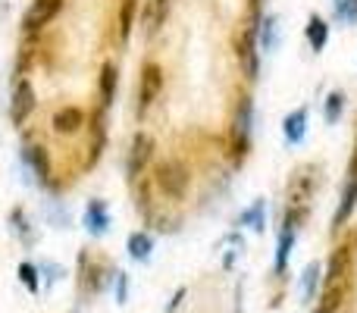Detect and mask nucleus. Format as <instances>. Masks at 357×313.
Wrapping results in <instances>:
<instances>
[{
	"mask_svg": "<svg viewBox=\"0 0 357 313\" xmlns=\"http://www.w3.org/2000/svg\"><path fill=\"white\" fill-rule=\"evenodd\" d=\"M238 226H248L251 232H264L266 229V201L260 197V201H254L248 210H241L238 213Z\"/></svg>",
	"mask_w": 357,
	"mask_h": 313,
	"instance_id": "obj_14",
	"label": "nucleus"
},
{
	"mask_svg": "<svg viewBox=\"0 0 357 313\" xmlns=\"http://www.w3.org/2000/svg\"><path fill=\"white\" fill-rule=\"evenodd\" d=\"M342 285H326V295H323V301L317 304V310L314 313H339L342 307Z\"/></svg>",
	"mask_w": 357,
	"mask_h": 313,
	"instance_id": "obj_22",
	"label": "nucleus"
},
{
	"mask_svg": "<svg viewBox=\"0 0 357 313\" xmlns=\"http://www.w3.org/2000/svg\"><path fill=\"white\" fill-rule=\"evenodd\" d=\"M63 10V0H35L25 16V31H44Z\"/></svg>",
	"mask_w": 357,
	"mask_h": 313,
	"instance_id": "obj_5",
	"label": "nucleus"
},
{
	"mask_svg": "<svg viewBox=\"0 0 357 313\" xmlns=\"http://www.w3.org/2000/svg\"><path fill=\"white\" fill-rule=\"evenodd\" d=\"M307 41H310V47H314V50H323V47H326V41H329V25H326V19L310 16V22H307Z\"/></svg>",
	"mask_w": 357,
	"mask_h": 313,
	"instance_id": "obj_21",
	"label": "nucleus"
},
{
	"mask_svg": "<svg viewBox=\"0 0 357 313\" xmlns=\"http://www.w3.org/2000/svg\"><path fill=\"white\" fill-rule=\"evenodd\" d=\"M348 260H351V251H348V247H339V251L333 254V260H329V273H326V285H339L342 279H345Z\"/></svg>",
	"mask_w": 357,
	"mask_h": 313,
	"instance_id": "obj_19",
	"label": "nucleus"
},
{
	"mask_svg": "<svg viewBox=\"0 0 357 313\" xmlns=\"http://www.w3.org/2000/svg\"><path fill=\"white\" fill-rule=\"evenodd\" d=\"M10 222H13V226H16L19 238H22L25 245H31V229H29V220H25V213H22V210H13V213H10Z\"/></svg>",
	"mask_w": 357,
	"mask_h": 313,
	"instance_id": "obj_28",
	"label": "nucleus"
},
{
	"mask_svg": "<svg viewBox=\"0 0 357 313\" xmlns=\"http://www.w3.org/2000/svg\"><path fill=\"white\" fill-rule=\"evenodd\" d=\"M154 185L169 197V201H182V197L188 194V185H191L188 166H185L182 160H163V163L157 166Z\"/></svg>",
	"mask_w": 357,
	"mask_h": 313,
	"instance_id": "obj_1",
	"label": "nucleus"
},
{
	"mask_svg": "<svg viewBox=\"0 0 357 313\" xmlns=\"http://www.w3.org/2000/svg\"><path fill=\"white\" fill-rule=\"evenodd\" d=\"M113 282H116V304L129 301V273H113Z\"/></svg>",
	"mask_w": 357,
	"mask_h": 313,
	"instance_id": "obj_29",
	"label": "nucleus"
},
{
	"mask_svg": "<svg viewBox=\"0 0 357 313\" xmlns=\"http://www.w3.org/2000/svg\"><path fill=\"white\" fill-rule=\"evenodd\" d=\"M35 110V91H31L29 79H19L13 88V104H10V119L13 125H22Z\"/></svg>",
	"mask_w": 357,
	"mask_h": 313,
	"instance_id": "obj_4",
	"label": "nucleus"
},
{
	"mask_svg": "<svg viewBox=\"0 0 357 313\" xmlns=\"http://www.w3.org/2000/svg\"><path fill=\"white\" fill-rule=\"evenodd\" d=\"M82 125H85V110H79V107H63L54 113V132H60V135H75Z\"/></svg>",
	"mask_w": 357,
	"mask_h": 313,
	"instance_id": "obj_12",
	"label": "nucleus"
},
{
	"mask_svg": "<svg viewBox=\"0 0 357 313\" xmlns=\"http://www.w3.org/2000/svg\"><path fill=\"white\" fill-rule=\"evenodd\" d=\"M342 110H345V94H342V91H333V94L326 98V107H323V116H326V123H329V125L339 123Z\"/></svg>",
	"mask_w": 357,
	"mask_h": 313,
	"instance_id": "obj_23",
	"label": "nucleus"
},
{
	"mask_svg": "<svg viewBox=\"0 0 357 313\" xmlns=\"http://www.w3.org/2000/svg\"><path fill=\"white\" fill-rule=\"evenodd\" d=\"M163 91V69L157 63H144L142 72H138V85H135V100H138V110H151L154 100L160 98Z\"/></svg>",
	"mask_w": 357,
	"mask_h": 313,
	"instance_id": "obj_2",
	"label": "nucleus"
},
{
	"mask_svg": "<svg viewBox=\"0 0 357 313\" xmlns=\"http://www.w3.org/2000/svg\"><path fill=\"white\" fill-rule=\"evenodd\" d=\"M354 207H357V157L351 163V172H348L345 188H342V204H339V210H335V216H333V229L345 226L348 216L354 213Z\"/></svg>",
	"mask_w": 357,
	"mask_h": 313,
	"instance_id": "obj_6",
	"label": "nucleus"
},
{
	"mask_svg": "<svg viewBox=\"0 0 357 313\" xmlns=\"http://www.w3.org/2000/svg\"><path fill=\"white\" fill-rule=\"evenodd\" d=\"M167 13H169V0H148V6H144V31L154 35V31L163 25Z\"/></svg>",
	"mask_w": 357,
	"mask_h": 313,
	"instance_id": "obj_17",
	"label": "nucleus"
},
{
	"mask_svg": "<svg viewBox=\"0 0 357 313\" xmlns=\"http://www.w3.org/2000/svg\"><path fill=\"white\" fill-rule=\"evenodd\" d=\"M82 285H85L91 295H98V291H104L107 282H113V270H107L100 260H91V257H82Z\"/></svg>",
	"mask_w": 357,
	"mask_h": 313,
	"instance_id": "obj_7",
	"label": "nucleus"
},
{
	"mask_svg": "<svg viewBox=\"0 0 357 313\" xmlns=\"http://www.w3.org/2000/svg\"><path fill=\"white\" fill-rule=\"evenodd\" d=\"M307 220V207L304 204H289V210H285V222L282 226H289V229H301V222Z\"/></svg>",
	"mask_w": 357,
	"mask_h": 313,
	"instance_id": "obj_26",
	"label": "nucleus"
},
{
	"mask_svg": "<svg viewBox=\"0 0 357 313\" xmlns=\"http://www.w3.org/2000/svg\"><path fill=\"white\" fill-rule=\"evenodd\" d=\"M85 229H88V235H94V238L107 235V229H110V213H107V204L104 201H88V207H85Z\"/></svg>",
	"mask_w": 357,
	"mask_h": 313,
	"instance_id": "obj_8",
	"label": "nucleus"
},
{
	"mask_svg": "<svg viewBox=\"0 0 357 313\" xmlns=\"http://www.w3.org/2000/svg\"><path fill=\"white\" fill-rule=\"evenodd\" d=\"M304 135H307V107H301V110H291L289 116L282 119V138H285V144H301Z\"/></svg>",
	"mask_w": 357,
	"mask_h": 313,
	"instance_id": "obj_9",
	"label": "nucleus"
},
{
	"mask_svg": "<svg viewBox=\"0 0 357 313\" xmlns=\"http://www.w3.org/2000/svg\"><path fill=\"white\" fill-rule=\"evenodd\" d=\"M135 0H123V6H119V38H129L132 25H135Z\"/></svg>",
	"mask_w": 357,
	"mask_h": 313,
	"instance_id": "obj_24",
	"label": "nucleus"
},
{
	"mask_svg": "<svg viewBox=\"0 0 357 313\" xmlns=\"http://www.w3.org/2000/svg\"><path fill=\"white\" fill-rule=\"evenodd\" d=\"M335 16L348 25H357V0H335Z\"/></svg>",
	"mask_w": 357,
	"mask_h": 313,
	"instance_id": "obj_27",
	"label": "nucleus"
},
{
	"mask_svg": "<svg viewBox=\"0 0 357 313\" xmlns=\"http://www.w3.org/2000/svg\"><path fill=\"white\" fill-rule=\"evenodd\" d=\"M264 29H260V54H273L276 50V44H279V19L273 16H264Z\"/></svg>",
	"mask_w": 357,
	"mask_h": 313,
	"instance_id": "obj_18",
	"label": "nucleus"
},
{
	"mask_svg": "<svg viewBox=\"0 0 357 313\" xmlns=\"http://www.w3.org/2000/svg\"><path fill=\"white\" fill-rule=\"evenodd\" d=\"M257 54L260 50H254V44L251 41H245V50H241V56H245V66H248V75H257Z\"/></svg>",
	"mask_w": 357,
	"mask_h": 313,
	"instance_id": "obj_30",
	"label": "nucleus"
},
{
	"mask_svg": "<svg viewBox=\"0 0 357 313\" xmlns=\"http://www.w3.org/2000/svg\"><path fill=\"white\" fill-rule=\"evenodd\" d=\"M151 157H154V138L144 135V132H138V135L132 138L129 157H126V169H129V176H132V178L142 176L144 166L151 163Z\"/></svg>",
	"mask_w": 357,
	"mask_h": 313,
	"instance_id": "obj_3",
	"label": "nucleus"
},
{
	"mask_svg": "<svg viewBox=\"0 0 357 313\" xmlns=\"http://www.w3.org/2000/svg\"><path fill=\"white\" fill-rule=\"evenodd\" d=\"M116 85H119L116 66H104V72H100V104L104 107H110L116 100Z\"/></svg>",
	"mask_w": 357,
	"mask_h": 313,
	"instance_id": "obj_20",
	"label": "nucleus"
},
{
	"mask_svg": "<svg viewBox=\"0 0 357 313\" xmlns=\"http://www.w3.org/2000/svg\"><path fill=\"white\" fill-rule=\"evenodd\" d=\"M295 229L282 226V232H279V245H276V264H273V273H276L279 279L285 276V270H289V257H291V247H295Z\"/></svg>",
	"mask_w": 357,
	"mask_h": 313,
	"instance_id": "obj_13",
	"label": "nucleus"
},
{
	"mask_svg": "<svg viewBox=\"0 0 357 313\" xmlns=\"http://www.w3.org/2000/svg\"><path fill=\"white\" fill-rule=\"evenodd\" d=\"M126 247H129V257L132 260H138V264H148L151 251H154V238H151L148 232H132L129 241H126Z\"/></svg>",
	"mask_w": 357,
	"mask_h": 313,
	"instance_id": "obj_15",
	"label": "nucleus"
},
{
	"mask_svg": "<svg viewBox=\"0 0 357 313\" xmlns=\"http://www.w3.org/2000/svg\"><path fill=\"white\" fill-rule=\"evenodd\" d=\"M22 163L31 169V176H38L41 182L50 178V163H47V151L44 144H25L22 148Z\"/></svg>",
	"mask_w": 357,
	"mask_h": 313,
	"instance_id": "obj_11",
	"label": "nucleus"
},
{
	"mask_svg": "<svg viewBox=\"0 0 357 313\" xmlns=\"http://www.w3.org/2000/svg\"><path fill=\"white\" fill-rule=\"evenodd\" d=\"M19 279H22V285L29 289V295H38V291H41V282H38V266L19 264Z\"/></svg>",
	"mask_w": 357,
	"mask_h": 313,
	"instance_id": "obj_25",
	"label": "nucleus"
},
{
	"mask_svg": "<svg viewBox=\"0 0 357 313\" xmlns=\"http://www.w3.org/2000/svg\"><path fill=\"white\" fill-rule=\"evenodd\" d=\"M320 264H307L304 266V273H301V298H304V304H314V298H317V291H320Z\"/></svg>",
	"mask_w": 357,
	"mask_h": 313,
	"instance_id": "obj_16",
	"label": "nucleus"
},
{
	"mask_svg": "<svg viewBox=\"0 0 357 313\" xmlns=\"http://www.w3.org/2000/svg\"><path fill=\"white\" fill-rule=\"evenodd\" d=\"M251 123H254V104L251 98H241L238 110H235V144H241V154H245L248 138H251Z\"/></svg>",
	"mask_w": 357,
	"mask_h": 313,
	"instance_id": "obj_10",
	"label": "nucleus"
}]
</instances>
